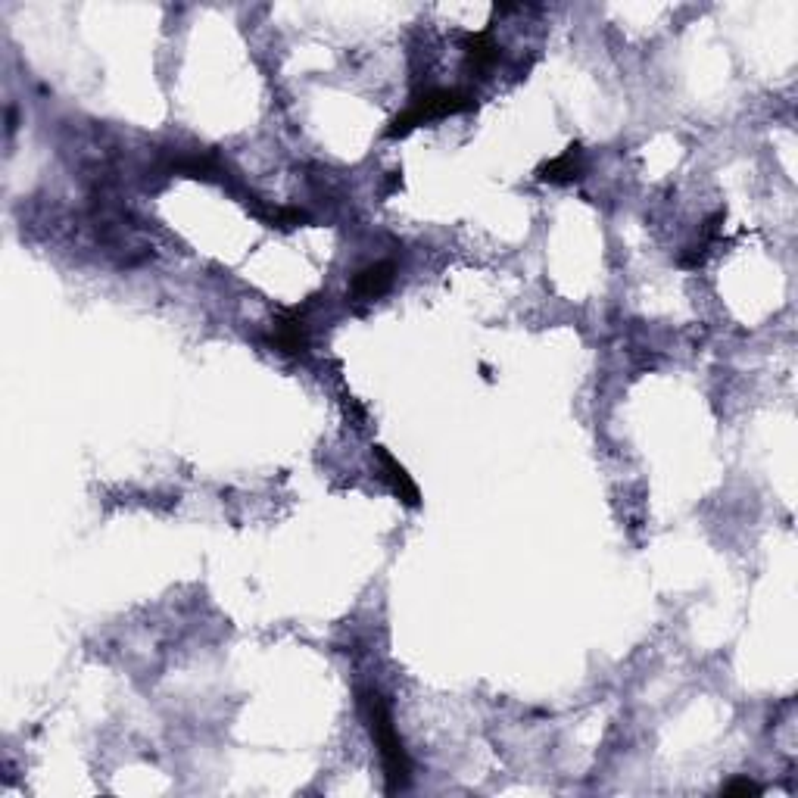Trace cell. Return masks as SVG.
Here are the masks:
<instances>
[{
  "label": "cell",
  "instance_id": "3",
  "mask_svg": "<svg viewBox=\"0 0 798 798\" xmlns=\"http://www.w3.org/2000/svg\"><path fill=\"white\" fill-rule=\"evenodd\" d=\"M393 278H396V265L390 259H381V262L365 265L362 272H356L350 290L356 300H378L393 287Z\"/></svg>",
  "mask_w": 798,
  "mask_h": 798
},
{
  "label": "cell",
  "instance_id": "8",
  "mask_svg": "<svg viewBox=\"0 0 798 798\" xmlns=\"http://www.w3.org/2000/svg\"><path fill=\"white\" fill-rule=\"evenodd\" d=\"M721 792L724 795H761V786L755 780H749V777H736V780L724 783Z\"/></svg>",
  "mask_w": 798,
  "mask_h": 798
},
{
  "label": "cell",
  "instance_id": "6",
  "mask_svg": "<svg viewBox=\"0 0 798 798\" xmlns=\"http://www.w3.org/2000/svg\"><path fill=\"white\" fill-rule=\"evenodd\" d=\"M580 172H583V153H580V147L574 144V147H568L562 156H555V159H549V163H543L537 175H540V181L568 184V181H577Z\"/></svg>",
  "mask_w": 798,
  "mask_h": 798
},
{
  "label": "cell",
  "instance_id": "4",
  "mask_svg": "<svg viewBox=\"0 0 798 798\" xmlns=\"http://www.w3.org/2000/svg\"><path fill=\"white\" fill-rule=\"evenodd\" d=\"M269 343L284 356H303L309 350V337H306V325H303L300 312L281 315L272 328V334H269Z\"/></svg>",
  "mask_w": 798,
  "mask_h": 798
},
{
  "label": "cell",
  "instance_id": "2",
  "mask_svg": "<svg viewBox=\"0 0 798 798\" xmlns=\"http://www.w3.org/2000/svg\"><path fill=\"white\" fill-rule=\"evenodd\" d=\"M474 94L468 91H459V88H437V91H428V94H421L418 100H412L409 110L399 113L390 128H387V135L390 138H403L409 135L412 128L424 125V122H431V119H446V116H459V113H468L474 110Z\"/></svg>",
  "mask_w": 798,
  "mask_h": 798
},
{
  "label": "cell",
  "instance_id": "7",
  "mask_svg": "<svg viewBox=\"0 0 798 798\" xmlns=\"http://www.w3.org/2000/svg\"><path fill=\"white\" fill-rule=\"evenodd\" d=\"M499 57V44L493 41L490 32H474L465 41V60L474 72H487Z\"/></svg>",
  "mask_w": 798,
  "mask_h": 798
},
{
  "label": "cell",
  "instance_id": "5",
  "mask_svg": "<svg viewBox=\"0 0 798 798\" xmlns=\"http://www.w3.org/2000/svg\"><path fill=\"white\" fill-rule=\"evenodd\" d=\"M375 456H378V462H381L384 481L390 484V490H393L399 499H403L406 505H412V509H415V505L421 502V496H418V487H415V481H412V477L406 474V468L399 465V462L390 456L387 449H375Z\"/></svg>",
  "mask_w": 798,
  "mask_h": 798
},
{
  "label": "cell",
  "instance_id": "1",
  "mask_svg": "<svg viewBox=\"0 0 798 798\" xmlns=\"http://www.w3.org/2000/svg\"><path fill=\"white\" fill-rule=\"evenodd\" d=\"M359 708L362 717L368 724V733L375 739V746L381 752L384 761V777H387V792H403L412 780V761L406 755L403 739H399V730L393 724V711L387 705V699L378 693V689H362L359 693Z\"/></svg>",
  "mask_w": 798,
  "mask_h": 798
}]
</instances>
